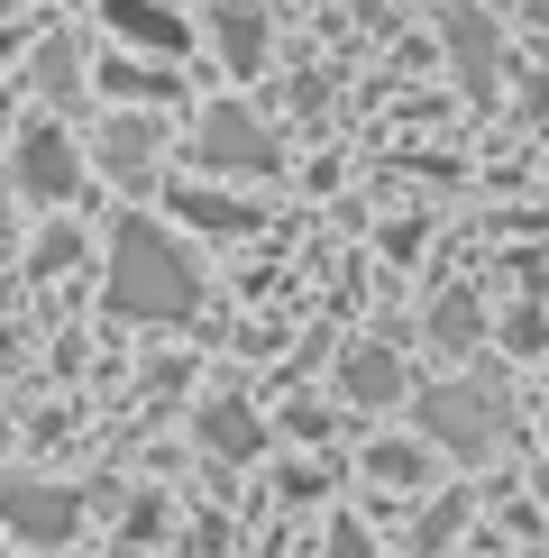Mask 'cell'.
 Wrapping results in <instances>:
<instances>
[{
    "mask_svg": "<svg viewBox=\"0 0 549 558\" xmlns=\"http://www.w3.org/2000/svg\"><path fill=\"white\" fill-rule=\"evenodd\" d=\"M83 183V166H74V147H64V129H28L19 137V193L28 202H64Z\"/></svg>",
    "mask_w": 549,
    "mask_h": 558,
    "instance_id": "5b68a950",
    "label": "cell"
},
{
    "mask_svg": "<svg viewBox=\"0 0 549 558\" xmlns=\"http://www.w3.org/2000/svg\"><path fill=\"white\" fill-rule=\"evenodd\" d=\"M110 28L137 37V46H166V56H183V46H193V28H183L174 10H156V0H110Z\"/></svg>",
    "mask_w": 549,
    "mask_h": 558,
    "instance_id": "9c48e42d",
    "label": "cell"
},
{
    "mask_svg": "<svg viewBox=\"0 0 549 558\" xmlns=\"http://www.w3.org/2000/svg\"><path fill=\"white\" fill-rule=\"evenodd\" d=\"M449 56H457V74H467V92H495V28H486V10L449 19Z\"/></svg>",
    "mask_w": 549,
    "mask_h": 558,
    "instance_id": "ba28073f",
    "label": "cell"
},
{
    "mask_svg": "<svg viewBox=\"0 0 549 558\" xmlns=\"http://www.w3.org/2000/svg\"><path fill=\"white\" fill-rule=\"evenodd\" d=\"M330 558H366V541H357L349 522H339V541H330Z\"/></svg>",
    "mask_w": 549,
    "mask_h": 558,
    "instance_id": "4fadbf2b",
    "label": "cell"
},
{
    "mask_svg": "<svg viewBox=\"0 0 549 558\" xmlns=\"http://www.w3.org/2000/svg\"><path fill=\"white\" fill-rule=\"evenodd\" d=\"M339 393L366 403V412L394 403V393H403V357H394V348H349V357H339Z\"/></svg>",
    "mask_w": 549,
    "mask_h": 558,
    "instance_id": "8992f818",
    "label": "cell"
},
{
    "mask_svg": "<svg viewBox=\"0 0 549 558\" xmlns=\"http://www.w3.org/2000/svg\"><path fill=\"white\" fill-rule=\"evenodd\" d=\"M422 430L440 439V449H457V458H486L503 439V403L486 385H430L422 393Z\"/></svg>",
    "mask_w": 549,
    "mask_h": 558,
    "instance_id": "7a4b0ae2",
    "label": "cell"
},
{
    "mask_svg": "<svg viewBox=\"0 0 549 558\" xmlns=\"http://www.w3.org/2000/svg\"><path fill=\"white\" fill-rule=\"evenodd\" d=\"M193 156H202V166H211V174H274V166H284V156H274V137H266L257 120H247L239 101H220L211 120H202Z\"/></svg>",
    "mask_w": 549,
    "mask_h": 558,
    "instance_id": "277c9868",
    "label": "cell"
},
{
    "mask_svg": "<svg viewBox=\"0 0 549 558\" xmlns=\"http://www.w3.org/2000/svg\"><path fill=\"white\" fill-rule=\"evenodd\" d=\"M0 558H10V549H0Z\"/></svg>",
    "mask_w": 549,
    "mask_h": 558,
    "instance_id": "5bb4252c",
    "label": "cell"
},
{
    "mask_svg": "<svg viewBox=\"0 0 549 558\" xmlns=\"http://www.w3.org/2000/svg\"><path fill=\"white\" fill-rule=\"evenodd\" d=\"M430 330H440L449 348H467V339H476V302H467V293H457V302H440V312H430Z\"/></svg>",
    "mask_w": 549,
    "mask_h": 558,
    "instance_id": "7c38bea8",
    "label": "cell"
},
{
    "mask_svg": "<svg viewBox=\"0 0 549 558\" xmlns=\"http://www.w3.org/2000/svg\"><path fill=\"white\" fill-rule=\"evenodd\" d=\"M202 439H211L220 458H257V449H266V422L239 403V393H211V412H202Z\"/></svg>",
    "mask_w": 549,
    "mask_h": 558,
    "instance_id": "52a82bcc",
    "label": "cell"
},
{
    "mask_svg": "<svg viewBox=\"0 0 549 558\" xmlns=\"http://www.w3.org/2000/svg\"><path fill=\"white\" fill-rule=\"evenodd\" d=\"M110 312L120 320H193L202 312L193 247L166 239L156 220H120V239H110Z\"/></svg>",
    "mask_w": 549,
    "mask_h": 558,
    "instance_id": "6da1fadb",
    "label": "cell"
},
{
    "mask_svg": "<svg viewBox=\"0 0 549 558\" xmlns=\"http://www.w3.org/2000/svg\"><path fill=\"white\" fill-rule=\"evenodd\" d=\"M211 37H220V56H229V64H239V74H257V64H266V19H257V10H247V0H229V10H220V28H211Z\"/></svg>",
    "mask_w": 549,
    "mask_h": 558,
    "instance_id": "30bf717a",
    "label": "cell"
},
{
    "mask_svg": "<svg viewBox=\"0 0 549 558\" xmlns=\"http://www.w3.org/2000/svg\"><path fill=\"white\" fill-rule=\"evenodd\" d=\"M83 522V504L64 495V485H37V476H0V531H19V541L37 549H64Z\"/></svg>",
    "mask_w": 549,
    "mask_h": 558,
    "instance_id": "3957f363",
    "label": "cell"
},
{
    "mask_svg": "<svg viewBox=\"0 0 549 558\" xmlns=\"http://www.w3.org/2000/svg\"><path fill=\"white\" fill-rule=\"evenodd\" d=\"M101 156H110V174H120V183H147V156H156V129H147V120H120V129L101 137Z\"/></svg>",
    "mask_w": 549,
    "mask_h": 558,
    "instance_id": "8fae6325",
    "label": "cell"
}]
</instances>
